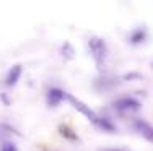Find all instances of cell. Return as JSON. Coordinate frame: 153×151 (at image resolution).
<instances>
[{"mask_svg": "<svg viewBox=\"0 0 153 151\" xmlns=\"http://www.w3.org/2000/svg\"><path fill=\"white\" fill-rule=\"evenodd\" d=\"M0 99L3 101V104H5V106H10V104H12V101H10L8 98H7V94H5V93H2V94H0Z\"/></svg>", "mask_w": 153, "mask_h": 151, "instance_id": "obj_14", "label": "cell"}, {"mask_svg": "<svg viewBox=\"0 0 153 151\" xmlns=\"http://www.w3.org/2000/svg\"><path fill=\"white\" fill-rule=\"evenodd\" d=\"M104 151H122V150H116V148H109V150H104Z\"/></svg>", "mask_w": 153, "mask_h": 151, "instance_id": "obj_15", "label": "cell"}, {"mask_svg": "<svg viewBox=\"0 0 153 151\" xmlns=\"http://www.w3.org/2000/svg\"><path fill=\"white\" fill-rule=\"evenodd\" d=\"M145 39H147V29H145L143 26H137V28H134V29L129 33V36H127V41H129L132 46L143 44Z\"/></svg>", "mask_w": 153, "mask_h": 151, "instance_id": "obj_7", "label": "cell"}, {"mask_svg": "<svg viewBox=\"0 0 153 151\" xmlns=\"http://www.w3.org/2000/svg\"><path fill=\"white\" fill-rule=\"evenodd\" d=\"M134 130L137 135H140L143 140H147L148 143H153V125H150L143 119H135L132 124Z\"/></svg>", "mask_w": 153, "mask_h": 151, "instance_id": "obj_4", "label": "cell"}, {"mask_svg": "<svg viewBox=\"0 0 153 151\" xmlns=\"http://www.w3.org/2000/svg\"><path fill=\"white\" fill-rule=\"evenodd\" d=\"M60 54H62V57H64L65 60H72V59H74L75 50H74V47H72L70 42H64V46H62V49H60Z\"/></svg>", "mask_w": 153, "mask_h": 151, "instance_id": "obj_10", "label": "cell"}, {"mask_svg": "<svg viewBox=\"0 0 153 151\" xmlns=\"http://www.w3.org/2000/svg\"><path fill=\"white\" fill-rule=\"evenodd\" d=\"M67 101H68V104H70V106L74 107L75 110H78V112L82 114V116H85L90 122H91V124H94V122L98 120V117H100V116H98V114L94 112V110L88 106V104L83 102L82 99L75 98L74 94H67Z\"/></svg>", "mask_w": 153, "mask_h": 151, "instance_id": "obj_3", "label": "cell"}, {"mask_svg": "<svg viewBox=\"0 0 153 151\" xmlns=\"http://www.w3.org/2000/svg\"><path fill=\"white\" fill-rule=\"evenodd\" d=\"M88 49H90V54H91L94 63H96L98 70H104L106 67V62H108V44L104 39L101 38H90L88 39Z\"/></svg>", "mask_w": 153, "mask_h": 151, "instance_id": "obj_1", "label": "cell"}, {"mask_svg": "<svg viewBox=\"0 0 153 151\" xmlns=\"http://www.w3.org/2000/svg\"><path fill=\"white\" fill-rule=\"evenodd\" d=\"M64 99H67V93H65L62 88L54 86V88L47 89V93H46V102H47V106H49V107L60 106Z\"/></svg>", "mask_w": 153, "mask_h": 151, "instance_id": "obj_5", "label": "cell"}, {"mask_svg": "<svg viewBox=\"0 0 153 151\" xmlns=\"http://www.w3.org/2000/svg\"><path fill=\"white\" fill-rule=\"evenodd\" d=\"M0 151H18L16 145L13 141H10V140H5V141L0 145Z\"/></svg>", "mask_w": 153, "mask_h": 151, "instance_id": "obj_12", "label": "cell"}, {"mask_svg": "<svg viewBox=\"0 0 153 151\" xmlns=\"http://www.w3.org/2000/svg\"><path fill=\"white\" fill-rule=\"evenodd\" d=\"M21 75H23V67H21L20 63L13 65V67L8 70L7 77H5V85L8 86V88H13V86H15L18 81H20Z\"/></svg>", "mask_w": 153, "mask_h": 151, "instance_id": "obj_6", "label": "cell"}, {"mask_svg": "<svg viewBox=\"0 0 153 151\" xmlns=\"http://www.w3.org/2000/svg\"><path fill=\"white\" fill-rule=\"evenodd\" d=\"M94 127L98 128V130H101V132H106V133H116V125L112 124V120L109 117H103V116H100L98 117V120L94 122Z\"/></svg>", "mask_w": 153, "mask_h": 151, "instance_id": "obj_8", "label": "cell"}, {"mask_svg": "<svg viewBox=\"0 0 153 151\" xmlns=\"http://www.w3.org/2000/svg\"><path fill=\"white\" fill-rule=\"evenodd\" d=\"M112 109L119 116H132L142 109V102L134 96H122L112 102Z\"/></svg>", "mask_w": 153, "mask_h": 151, "instance_id": "obj_2", "label": "cell"}, {"mask_svg": "<svg viewBox=\"0 0 153 151\" xmlns=\"http://www.w3.org/2000/svg\"><path fill=\"white\" fill-rule=\"evenodd\" d=\"M124 81H137V80H142V75L137 73V71H132V73H126L122 77Z\"/></svg>", "mask_w": 153, "mask_h": 151, "instance_id": "obj_13", "label": "cell"}, {"mask_svg": "<svg viewBox=\"0 0 153 151\" xmlns=\"http://www.w3.org/2000/svg\"><path fill=\"white\" fill-rule=\"evenodd\" d=\"M98 81H101V86L98 89H111L112 86L116 85V81L111 80L109 77H100V80H98Z\"/></svg>", "mask_w": 153, "mask_h": 151, "instance_id": "obj_11", "label": "cell"}, {"mask_svg": "<svg viewBox=\"0 0 153 151\" xmlns=\"http://www.w3.org/2000/svg\"><path fill=\"white\" fill-rule=\"evenodd\" d=\"M59 132H60V135L64 136V138H67V140H72V141H76V140H78V135H76L68 125H60Z\"/></svg>", "mask_w": 153, "mask_h": 151, "instance_id": "obj_9", "label": "cell"}]
</instances>
